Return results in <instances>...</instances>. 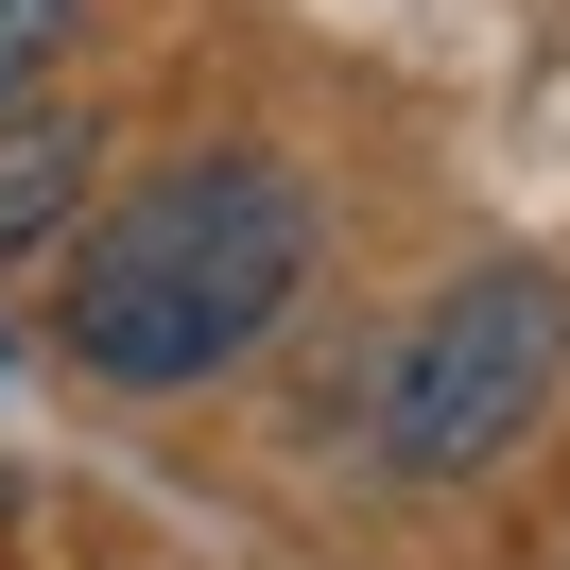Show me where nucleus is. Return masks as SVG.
<instances>
[{
	"label": "nucleus",
	"mask_w": 570,
	"mask_h": 570,
	"mask_svg": "<svg viewBox=\"0 0 570 570\" xmlns=\"http://www.w3.org/2000/svg\"><path fill=\"white\" fill-rule=\"evenodd\" d=\"M294 294H312V190L277 156H174L139 208L70 243V363L174 397V381H225Z\"/></svg>",
	"instance_id": "obj_1"
},
{
	"label": "nucleus",
	"mask_w": 570,
	"mask_h": 570,
	"mask_svg": "<svg viewBox=\"0 0 570 570\" xmlns=\"http://www.w3.org/2000/svg\"><path fill=\"white\" fill-rule=\"evenodd\" d=\"M553 381H570V277L484 259V277H450L415 328H397V363H381V466L397 484H466V466H501L535 415H553Z\"/></svg>",
	"instance_id": "obj_2"
},
{
	"label": "nucleus",
	"mask_w": 570,
	"mask_h": 570,
	"mask_svg": "<svg viewBox=\"0 0 570 570\" xmlns=\"http://www.w3.org/2000/svg\"><path fill=\"white\" fill-rule=\"evenodd\" d=\"M70 208H87V121L0 105V259H18V243H70Z\"/></svg>",
	"instance_id": "obj_3"
},
{
	"label": "nucleus",
	"mask_w": 570,
	"mask_h": 570,
	"mask_svg": "<svg viewBox=\"0 0 570 570\" xmlns=\"http://www.w3.org/2000/svg\"><path fill=\"white\" fill-rule=\"evenodd\" d=\"M70 18H87V0H0V105H18V87L70 52Z\"/></svg>",
	"instance_id": "obj_4"
}]
</instances>
